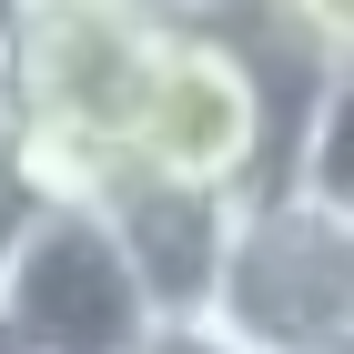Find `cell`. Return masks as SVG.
<instances>
[{
  "instance_id": "cell-1",
  "label": "cell",
  "mask_w": 354,
  "mask_h": 354,
  "mask_svg": "<svg viewBox=\"0 0 354 354\" xmlns=\"http://www.w3.org/2000/svg\"><path fill=\"white\" fill-rule=\"evenodd\" d=\"M162 21H172L162 0H41V10H10V30H0V111L61 172V192H91L111 172Z\"/></svg>"
},
{
  "instance_id": "cell-2",
  "label": "cell",
  "mask_w": 354,
  "mask_h": 354,
  "mask_svg": "<svg viewBox=\"0 0 354 354\" xmlns=\"http://www.w3.org/2000/svg\"><path fill=\"white\" fill-rule=\"evenodd\" d=\"M213 324L243 354H354V203L263 183L233 203Z\"/></svg>"
},
{
  "instance_id": "cell-3",
  "label": "cell",
  "mask_w": 354,
  "mask_h": 354,
  "mask_svg": "<svg viewBox=\"0 0 354 354\" xmlns=\"http://www.w3.org/2000/svg\"><path fill=\"white\" fill-rule=\"evenodd\" d=\"M273 142H283V111H273L263 71L223 30L172 10L152 41V71L132 91L111 172H152V183H192V192H263Z\"/></svg>"
},
{
  "instance_id": "cell-4",
  "label": "cell",
  "mask_w": 354,
  "mask_h": 354,
  "mask_svg": "<svg viewBox=\"0 0 354 354\" xmlns=\"http://www.w3.org/2000/svg\"><path fill=\"white\" fill-rule=\"evenodd\" d=\"M152 304L91 192H61L0 263V354H132Z\"/></svg>"
},
{
  "instance_id": "cell-5",
  "label": "cell",
  "mask_w": 354,
  "mask_h": 354,
  "mask_svg": "<svg viewBox=\"0 0 354 354\" xmlns=\"http://www.w3.org/2000/svg\"><path fill=\"white\" fill-rule=\"evenodd\" d=\"M111 243L132 263L152 314H213V263H223V223L243 192H192V183H152V172H102L91 183Z\"/></svg>"
},
{
  "instance_id": "cell-6",
  "label": "cell",
  "mask_w": 354,
  "mask_h": 354,
  "mask_svg": "<svg viewBox=\"0 0 354 354\" xmlns=\"http://www.w3.org/2000/svg\"><path fill=\"white\" fill-rule=\"evenodd\" d=\"M51 203H61V172L41 162V152H30V132L0 111V263L21 253V233L51 213Z\"/></svg>"
},
{
  "instance_id": "cell-7",
  "label": "cell",
  "mask_w": 354,
  "mask_h": 354,
  "mask_svg": "<svg viewBox=\"0 0 354 354\" xmlns=\"http://www.w3.org/2000/svg\"><path fill=\"white\" fill-rule=\"evenodd\" d=\"M132 354H243V344H233V334H223L213 314H152Z\"/></svg>"
},
{
  "instance_id": "cell-8",
  "label": "cell",
  "mask_w": 354,
  "mask_h": 354,
  "mask_svg": "<svg viewBox=\"0 0 354 354\" xmlns=\"http://www.w3.org/2000/svg\"><path fill=\"white\" fill-rule=\"evenodd\" d=\"M10 10H41V0H10Z\"/></svg>"
},
{
  "instance_id": "cell-9",
  "label": "cell",
  "mask_w": 354,
  "mask_h": 354,
  "mask_svg": "<svg viewBox=\"0 0 354 354\" xmlns=\"http://www.w3.org/2000/svg\"><path fill=\"white\" fill-rule=\"evenodd\" d=\"M0 30H10V10H0Z\"/></svg>"
}]
</instances>
